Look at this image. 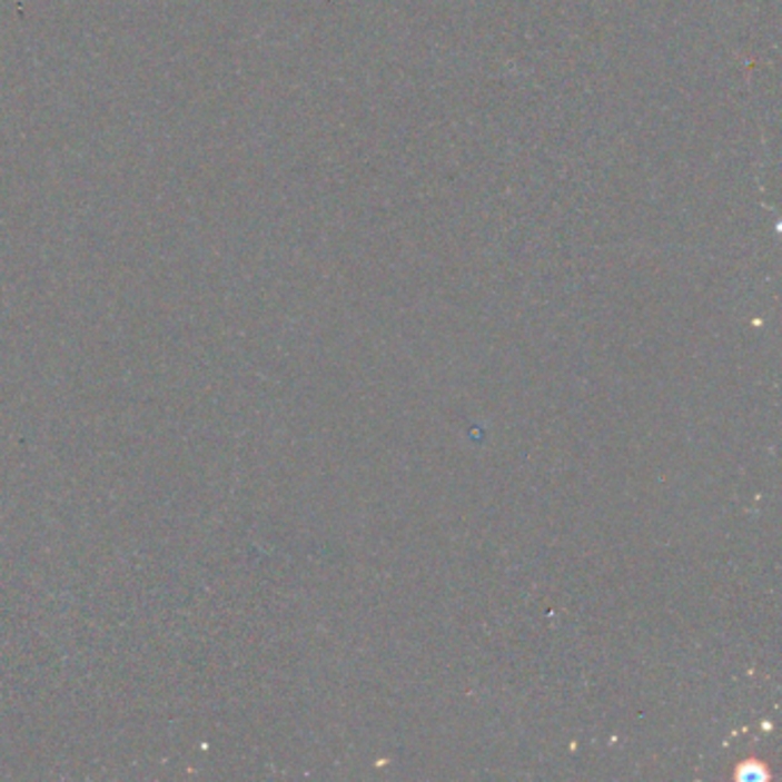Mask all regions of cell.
I'll return each mask as SVG.
<instances>
[{
    "instance_id": "cell-1",
    "label": "cell",
    "mask_w": 782,
    "mask_h": 782,
    "mask_svg": "<svg viewBox=\"0 0 782 782\" xmlns=\"http://www.w3.org/2000/svg\"><path fill=\"white\" fill-rule=\"evenodd\" d=\"M739 778L741 780H766L769 773H766L764 764H760V762H743V764H739Z\"/></svg>"
}]
</instances>
